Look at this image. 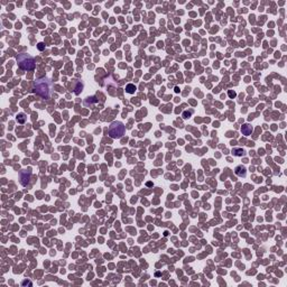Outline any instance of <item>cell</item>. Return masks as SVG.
<instances>
[{"mask_svg":"<svg viewBox=\"0 0 287 287\" xmlns=\"http://www.w3.org/2000/svg\"><path fill=\"white\" fill-rule=\"evenodd\" d=\"M232 154H233V156L241 157L245 155V150L242 148H233L232 149Z\"/></svg>","mask_w":287,"mask_h":287,"instance_id":"obj_8","label":"cell"},{"mask_svg":"<svg viewBox=\"0 0 287 287\" xmlns=\"http://www.w3.org/2000/svg\"><path fill=\"white\" fill-rule=\"evenodd\" d=\"M236 174H237L238 176L240 177H246V174H247V169H246V167L242 166V165H240V166H237L236 167Z\"/></svg>","mask_w":287,"mask_h":287,"instance_id":"obj_7","label":"cell"},{"mask_svg":"<svg viewBox=\"0 0 287 287\" xmlns=\"http://www.w3.org/2000/svg\"><path fill=\"white\" fill-rule=\"evenodd\" d=\"M228 94H229V96H230V98H234V96H237V93H236L234 91H232V90L229 91V92H228Z\"/></svg>","mask_w":287,"mask_h":287,"instance_id":"obj_12","label":"cell"},{"mask_svg":"<svg viewBox=\"0 0 287 287\" xmlns=\"http://www.w3.org/2000/svg\"><path fill=\"white\" fill-rule=\"evenodd\" d=\"M193 112H194V111L192 110V109H190V110H185L183 113H182V117H183L184 119H187V118H190V117L193 115Z\"/></svg>","mask_w":287,"mask_h":287,"instance_id":"obj_10","label":"cell"},{"mask_svg":"<svg viewBox=\"0 0 287 287\" xmlns=\"http://www.w3.org/2000/svg\"><path fill=\"white\" fill-rule=\"evenodd\" d=\"M73 90H74V93L75 94H80L82 90H83V83L81 81H74L73 83Z\"/></svg>","mask_w":287,"mask_h":287,"instance_id":"obj_5","label":"cell"},{"mask_svg":"<svg viewBox=\"0 0 287 287\" xmlns=\"http://www.w3.org/2000/svg\"><path fill=\"white\" fill-rule=\"evenodd\" d=\"M16 60L18 63V66L23 71H33L35 69L36 63L33 56H30L29 54L26 53H20L16 56Z\"/></svg>","mask_w":287,"mask_h":287,"instance_id":"obj_2","label":"cell"},{"mask_svg":"<svg viewBox=\"0 0 287 287\" xmlns=\"http://www.w3.org/2000/svg\"><path fill=\"white\" fill-rule=\"evenodd\" d=\"M126 127L120 121H113L109 127V136L113 139H119L125 135Z\"/></svg>","mask_w":287,"mask_h":287,"instance_id":"obj_3","label":"cell"},{"mask_svg":"<svg viewBox=\"0 0 287 287\" xmlns=\"http://www.w3.org/2000/svg\"><path fill=\"white\" fill-rule=\"evenodd\" d=\"M25 120H26V117L24 113H19V115L17 116V121H18V123H25Z\"/></svg>","mask_w":287,"mask_h":287,"instance_id":"obj_11","label":"cell"},{"mask_svg":"<svg viewBox=\"0 0 287 287\" xmlns=\"http://www.w3.org/2000/svg\"><path fill=\"white\" fill-rule=\"evenodd\" d=\"M37 47H38V50H44V48H45V45H44L43 43H39V44L37 45Z\"/></svg>","mask_w":287,"mask_h":287,"instance_id":"obj_13","label":"cell"},{"mask_svg":"<svg viewBox=\"0 0 287 287\" xmlns=\"http://www.w3.org/2000/svg\"><path fill=\"white\" fill-rule=\"evenodd\" d=\"M53 88H54V83L48 77L37 79L35 81V84H34V90H35V92L39 96H42L43 99H48V98H50L52 93H53Z\"/></svg>","mask_w":287,"mask_h":287,"instance_id":"obj_1","label":"cell"},{"mask_svg":"<svg viewBox=\"0 0 287 287\" xmlns=\"http://www.w3.org/2000/svg\"><path fill=\"white\" fill-rule=\"evenodd\" d=\"M252 130H253V128H252V126H250L249 123H245V125L241 127L242 135H245V136H249V135H251Z\"/></svg>","mask_w":287,"mask_h":287,"instance_id":"obj_6","label":"cell"},{"mask_svg":"<svg viewBox=\"0 0 287 287\" xmlns=\"http://www.w3.org/2000/svg\"><path fill=\"white\" fill-rule=\"evenodd\" d=\"M30 177H31V172L29 169H23L20 171L19 173V180H20V184L23 186H27L29 184Z\"/></svg>","mask_w":287,"mask_h":287,"instance_id":"obj_4","label":"cell"},{"mask_svg":"<svg viewBox=\"0 0 287 287\" xmlns=\"http://www.w3.org/2000/svg\"><path fill=\"white\" fill-rule=\"evenodd\" d=\"M135 91H136V86H135V84H128V85L126 86V92L127 93H129V94H134L135 93Z\"/></svg>","mask_w":287,"mask_h":287,"instance_id":"obj_9","label":"cell"}]
</instances>
